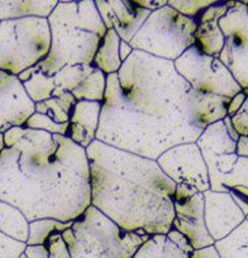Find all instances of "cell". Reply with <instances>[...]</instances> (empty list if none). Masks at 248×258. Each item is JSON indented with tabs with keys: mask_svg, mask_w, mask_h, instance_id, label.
<instances>
[{
	"mask_svg": "<svg viewBox=\"0 0 248 258\" xmlns=\"http://www.w3.org/2000/svg\"><path fill=\"white\" fill-rule=\"evenodd\" d=\"M192 93L173 62L133 51L106 76L96 141L153 161L171 147L197 142L205 126Z\"/></svg>",
	"mask_w": 248,
	"mask_h": 258,
	"instance_id": "1",
	"label": "cell"
},
{
	"mask_svg": "<svg viewBox=\"0 0 248 258\" xmlns=\"http://www.w3.org/2000/svg\"><path fill=\"white\" fill-rule=\"evenodd\" d=\"M0 202L18 208L28 222L76 220L91 205L86 150L68 137L26 128L14 147L0 152Z\"/></svg>",
	"mask_w": 248,
	"mask_h": 258,
	"instance_id": "2",
	"label": "cell"
},
{
	"mask_svg": "<svg viewBox=\"0 0 248 258\" xmlns=\"http://www.w3.org/2000/svg\"><path fill=\"white\" fill-rule=\"evenodd\" d=\"M91 205L127 232L166 234L176 185L157 162L99 141L86 148Z\"/></svg>",
	"mask_w": 248,
	"mask_h": 258,
	"instance_id": "3",
	"label": "cell"
},
{
	"mask_svg": "<svg viewBox=\"0 0 248 258\" xmlns=\"http://www.w3.org/2000/svg\"><path fill=\"white\" fill-rule=\"evenodd\" d=\"M47 21L51 47L37 64L44 75L53 76L66 64H93L106 32L94 2H58Z\"/></svg>",
	"mask_w": 248,
	"mask_h": 258,
	"instance_id": "4",
	"label": "cell"
},
{
	"mask_svg": "<svg viewBox=\"0 0 248 258\" xmlns=\"http://www.w3.org/2000/svg\"><path fill=\"white\" fill-rule=\"evenodd\" d=\"M71 258H132L150 235L121 229L93 205L62 233Z\"/></svg>",
	"mask_w": 248,
	"mask_h": 258,
	"instance_id": "5",
	"label": "cell"
},
{
	"mask_svg": "<svg viewBox=\"0 0 248 258\" xmlns=\"http://www.w3.org/2000/svg\"><path fill=\"white\" fill-rule=\"evenodd\" d=\"M51 31L46 18L0 22V71L18 76L47 57Z\"/></svg>",
	"mask_w": 248,
	"mask_h": 258,
	"instance_id": "6",
	"label": "cell"
},
{
	"mask_svg": "<svg viewBox=\"0 0 248 258\" xmlns=\"http://www.w3.org/2000/svg\"><path fill=\"white\" fill-rule=\"evenodd\" d=\"M197 27L195 19L186 18L165 6L150 14L130 44L135 51L175 62L194 46Z\"/></svg>",
	"mask_w": 248,
	"mask_h": 258,
	"instance_id": "7",
	"label": "cell"
},
{
	"mask_svg": "<svg viewBox=\"0 0 248 258\" xmlns=\"http://www.w3.org/2000/svg\"><path fill=\"white\" fill-rule=\"evenodd\" d=\"M175 70L195 91L233 98L242 91L232 74L218 57L208 56L195 46L186 49L175 62Z\"/></svg>",
	"mask_w": 248,
	"mask_h": 258,
	"instance_id": "8",
	"label": "cell"
},
{
	"mask_svg": "<svg viewBox=\"0 0 248 258\" xmlns=\"http://www.w3.org/2000/svg\"><path fill=\"white\" fill-rule=\"evenodd\" d=\"M228 12L220 18L224 47L220 59L242 90L248 89V6L247 2H227Z\"/></svg>",
	"mask_w": 248,
	"mask_h": 258,
	"instance_id": "9",
	"label": "cell"
},
{
	"mask_svg": "<svg viewBox=\"0 0 248 258\" xmlns=\"http://www.w3.org/2000/svg\"><path fill=\"white\" fill-rule=\"evenodd\" d=\"M156 162L175 185L192 186L203 194L210 190L208 167L195 142L171 147Z\"/></svg>",
	"mask_w": 248,
	"mask_h": 258,
	"instance_id": "10",
	"label": "cell"
},
{
	"mask_svg": "<svg viewBox=\"0 0 248 258\" xmlns=\"http://www.w3.org/2000/svg\"><path fill=\"white\" fill-rule=\"evenodd\" d=\"M171 228L189 240L194 250L214 245L204 220V195L197 192L185 200L173 202V219Z\"/></svg>",
	"mask_w": 248,
	"mask_h": 258,
	"instance_id": "11",
	"label": "cell"
},
{
	"mask_svg": "<svg viewBox=\"0 0 248 258\" xmlns=\"http://www.w3.org/2000/svg\"><path fill=\"white\" fill-rule=\"evenodd\" d=\"M203 195L205 227L214 242L227 237L245 220L229 192L208 190Z\"/></svg>",
	"mask_w": 248,
	"mask_h": 258,
	"instance_id": "12",
	"label": "cell"
},
{
	"mask_svg": "<svg viewBox=\"0 0 248 258\" xmlns=\"http://www.w3.org/2000/svg\"><path fill=\"white\" fill-rule=\"evenodd\" d=\"M106 29H114L119 38L130 43L152 12L136 6L133 2H94Z\"/></svg>",
	"mask_w": 248,
	"mask_h": 258,
	"instance_id": "13",
	"label": "cell"
},
{
	"mask_svg": "<svg viewBox=\"0 0 248 258\" xmlns=\"http://www.w3.org/2000/svg\"><path fill=\"white\" fill-rule=\"evenodd\" d=\"M36 111V104L31 100L17 76L7 75L0 81V133L12 126H24Z\"/></svg>",
	"mask_w": 248,
	"mask_h": 258,
	"instance_id": "14",
	"label": "cell"
},
{
	"mask_svg": "<svg viewBox=\"0 0 248 258\" xmlns=\"http://www.w3.org/2000/svg\"><path fill=\"white\" fill-rule=\"evenodd\" d=\"M100 113L101 103L78 101L69 120L68 138L86 150L96 140Z\"/></svg>",
	"mask_w": 248,
	"mask_h": 258,
	"instance_id": "15",
	"label": "cell"
},
{
	"mask_svg": "<svg viewBox=\"0 0 248 258\" xmlns=\"http://www.w3.org/2000/svg\"><path fill=\"white\" fill-rule=\"evenodd\" d=\"M192 100L194 104L198 120L204 126H208L210 124L223 120L227 116V106L230 99L193 90Z\"/></svg>",
	"mask_w": 248,
	"mask_h": 258,
	"instance_id": "16",
	"label": "cell"
},
{
	"mask_svg": "<svg viewBox=\"0 0 248 258\" xmlns=\"http://www.w3.org/2000/svg\"><path fill=\"white\" fill-rule=\"evenodd\" d=\"M121 39L114 29H106L100 44H99L96 53L93 59V66L106 76L116 74L120 70L121 62L119 57V43Z\"/></svg>",
	"mask_w": 248,
	"mask_h": 258,
	"instance_id": "17",
	"label": "cell"
},
{
	"mask_svg": "<svg viewBox=\"0 0 248 258\" xmlns=\"http://www.w3.org/2000/svg\"><path fill=\"white\" fill-rule=\"evenodd\" d=\"M58 2H0V22L14 19L48 18Z\"/></svg>",
	"mask_w": 248,
	"mask_h": 258,
	"instance_id": "18",
	"label": "cell"
},
{
	"mask_svg": "<svg viewBox=\"0 0 248 258\" xmlns=\"http://www.w3.org/2000/svg\"><path fill=\"white\" fill-rule=\"evenodd\" d=\"M17 78L23 85L27 95L34 104L52 98V93L56 88L53 78L44 75L37 66L23 71Z\"/></svg>",
	"mask_w": 248,
	"mask_h": 258,
	"instance_id": "19",
	"label": "cell"
},
{
	"mask_svg": "<svg viewBox=\"0 0 248 258\" xmlns=\"http://www.w3.org/2000/svg\"><path fill=\"white\" fill-rule=\"evenodd\" d=\"M29 222L18 208L0 202V233L18 242L27 243Z\"/></svg>",
	"mask_w": 248,
	"mask_h": 258,
	"instance_id": "20",
	"label": "cell"
},
{
	"mask_svg": "<svg viewBox=\"0 0 248 258\" xmlns=\"http://www.w3.org/2000/svg\"><path fill=\"white\" fill-rule=\"evenodd\" d=\"M194 46L208 56L218 57L224 47V34L219 27V21L197 22Z\"/></svg>",
	"mask_w": 248,
	"mask_h": 258,
	"instance_id": "21",
	"label": "cell"
},
{
	"mask_svg": "<svg viewBox=\"0 0 248 258\" xmlns=\"http://www.w3.org/2000/svg\"><path fill=\"white\" fill-rule=\"evenodd\" d=\"M132 258H190V254L181 250L167 234H155L138 248Z\"/></svg>",
	"mask_w": 248,
	"mask_h": 258,
	"instance_id": "22",
	"label": "cell"
},
{
	"mask_svg": "<svg viewBox=\"0 0 248 258\" xmlns=\"http://www.w3.org/2000/svg\"><path fill=\"white\" fill-rule=\"evenodd\" d=\"M219 258H248V222L244 220L238 228L223 239L214 243Z\"/></svg>",
	"mask_w": 248,
	"mask_h": 258,
	"instance_id": "23",
	"label": "cell"
},
{
	"mask_svg": "<svg viewBox=\"0 0 248 258\" xmlns=\"http://www.w3.org/2000/svg\"><path fill=\"white\" fill-rule=\"evenodd\" d=\"M76 103L78 101L74 98L73 94L64 91L54 98L41 101V103H36V111L34 113L44 114L58 124H66L70 120V115L75 108Z\"/></svg>",
	"mask_w": 248,
	"mask_h": 258,
	"instance_id": "24",
	"label": "cell"
},
{
	"mask_svg": "<svg viewBox=\"0 0 248 258\" xmlns=\"http://www.w3.org/2000/svg\"><path fill=\"white\" fill-rule=\"evenodd\" d=\"M106 89V75L100 70L94 68L93 73L75 89L73 90L74 98L76 101H104Z\"/></svg>",
	"mask_w": 248,
	"mask_h": 258,
	"instance_id": "25",
	"label": "cell"
},
{
	"mask_svg": "<svg viewBox=\"0 0 248 258\" xmlns=\"http://www.w3.org/2000/svg\"><path fill=\"white\" fill-rule=\"evenodd\" d=\"M94 70L93 64H66L57 71L53 78L54 85L62 91L73 93Z\"/></svg>",
	"mask_w": 248,
	"mask_h": 258,
	"instance_id": "26",
	"label": "cell"
},
{
	"mask_svg": "<svg viewBox=\"0 0 248 258\" xmlns=\"http://www.w3.org/2000/svg\"><path fill=\"white\" fill-rule=\"evenodd\" d=\"M24 254L27 258H71L62 233H53L44 244L27 245Z\"/></svg>",
	"mask_w": 248,
	"mask_h": 258,
	"instance_id": "27",
	"label": "cell"
},
{
	"mask_svg": "<svg viewBox=\"0 0 248 258\" xmlns=\"http://www.w3.org/2000/svg\"><path fill=\"white\" fill-rule=\"evenodd\" d=\"M71 223H61L54 219H38L29 222L28 239L27 245H41L46 243V240L53 233H64L66 229L71 228Z\"/></svg>",
	"mask_w": 248,
	"mask_h": 258,
	"instance_id": "28",
	"label": "cell"
},
{
	"mask_svg": "<svg viewBox=\"0 0 248 258\" xmlns=\"http://www.w3.org/2000/svg\"><path fill=\"white\" fill-rule=\"evenodd\" d=\"M24 126H26L27 129L42 131V132H47L49 133V135H53V136L68 137L69 123L58 124L54 120H52L49 116L44 115V114L33 113L31 115V118L26 121Z\"/></svg>",
	"mask_w": 248,
	"mask_h": 258,
	"instance_id": "29",
	"label": "cell"
},
{
	"mask_svg": "<svg viewBox=\"0 0 248 258\" xmlns=\"http://www.w3.org/2000/svg\"><path fill=\"white\" fill-rule=\"evenodd\" d=\"M248 188V157H238L233 170L222 178V187L225 192L233 187Z\"/></svg>",
	"mask_w": 248,
	"mask_h": 258,
	"instance_id": "30",
	"label": "cell"
},
{
	"mask_svg": "<svg viewBox=\"0 0 248 258\" xmlns=\"http://www.w3.org/2000/svg\"><path fill=\"white\" fill-rule=\"evenodd\" d=\"M214 0H198V2H176V0H168L167 6L175 9L177 13L186 18L197 19L199 14L210 6H213Z\"/></svg>",
	"mask_w": 248,
	"mask_h": 258,
	"instance_id": "31",
	"label": "cell"
},
{
	"mask_svg": "<svg viewBox=\"0 0 248 258\" xmlns=\"http://www.w3.org/2000/svg\"><path fill=\"white\" fill-rule=\"evenodd\" d=\"M26 247V243L14 240L0 233V258H19Z\"/></svg>",
	"mask_w": 248,
	"mask_h": 258,
	"instance_id": "32",
	"label": "cell"
},
{
	"mask_svg": "<svg viewBox=\"0 0 248 258\" xmlns=\"http://www.w3.org/2000/svg\"><path fill=\"white\" fill-rule=\"evenodd\" d=\"M230 123L239 137L248 136V96L239 110L234 115L230 116Z\"/></svg>",
	"mask_w": 248,
	"mask_h": 258,
	"instance_id": "33",
	"label": "cell"
},
{
	"mask_svg": "<svg viewBox=\"0 0 248 258\" xmlns=\"http://www.w3.org/2000/svg\"><path fill=\"white\" fill-rule=\"evenodd\" d=\"M228 192L230 194V197L233 198L242 214L244 215V219L248 222V188L238 186V187L230 188Z\"/></svg>",
	"mask_w": 248,
	"mask_h": 258,
	"instance_id": "34",
	"label": "cell"
},
{
	"mask_svg": "<svg viewBox=\"0 0 248 258\" xmlns=\"http://www.w3.org/2000/svg\"><path fill=\"white\" fill-rule=\"evenodd\" d=\"M24 133H26V128L24 126H12L7 132L3 133V141L6 148L14 147L19 141L23 138Z\"/></svg>",
	"mask_w": 248,
	"mask_h": 258,
	"instance_id": "35",
	"label": "cell"
},
{
	"mask_svg": "<svg viewBox=\"0 0 248 258\" xmlns=\"http://www.w3.org/2000/svg\"><path fill=\"white\" fill-rule=\"evenodd\" d=\"M166 234H167V237L170 238V239L172 240V242L175 243V244L177 245L181 250H183L185 253H188V254L192 255V253L194 252V248L192 247V244L189 243V240L186 239V238L183 237L181 233H178L177 230H175L171 228V229L168 230Z\"/></svg>",
	"mask_w": 248,
	"mask_h": 258,
	"instance_id": "36",
	"label": "cell"
},
{
	"mask_svg": "<svg viewBox=\"0 0 248 258\" xmlns=\"http://www.w3.org/2000/svg\"><path fill=\"white\" fill-rule=\"evenodd\" d=\"M245 98H247V96H245V94L243 93V91H240V93H238L237 95L230 98L229 103H228V106H227V116H229L230 118V116L234 115V114L239 110L240 106L243 105Z\"/></svg>",
	"mask_w": 248,
	"mask_h": 258,
	"instance_id": "37",
	"label": "cell"
},
{
	"mask_svg": "<svg viewBox=\"0 0 248 258\" xmlns=\"http://www.w3.org/2000/svg\"><path fill=\"white\" fill-rule=\"evenodd\" d=\"M199 191L195 187L188 185H176L175 188V197H173V202H178V200H185L188 198L193 197Z\"/></svg>",
	"mask_w": 248,
	"mask_h": 258,
	"instance_id": "38",
	"label": "cell"
},
{
	"mask_svg": "<svg viewBox=\"0 0 248 258\" xmlns=\"http://www.w3.org/2000/svg\"><path fill=\"white\" fill-rule=\"evenodd\" d=\"M133 3L136 4L140 8L146 9V11L155 12L157 9L162 8V7L167 6V2L166 0H135Z\"/></svg>",
	"mask_w": 248,
	"mask_h": 258,
	"instance_id": "39",
	"label": "cell"
},
{
	"mask_svg": "<svg viewBox=\"0 0 248 258\" xmlns=\"http://www.w3.org/2000/svg\"><path fill=\"white\" fill-rule=\"evenodd\" d=\"M190 258H219V255H218V252L214 248V245H212V247L194 250L192 255H190Z\"/></svg>",
	"mask_w": 248,
	"mask_h": 258,
	"instance_id": "40",
	"label": "cell"
},
{
	"mask_svg": "<svg viewBox=\"0 0 248 258\" xmlns=\"http://www.w3.org/2000/svg\"><path fill=\"white\" fill-rule=\"evenodd\" d=\"M133 51L135 49L132 48V46L130 43L120 41V43H119V57H120L121 62L127 61L128 57L133 53Z\"/></svg>",
	"mask_w": 248,
	"mask_h": 258,
	"instance_id": "41",
	"label": "cell"
},
{
	"mask_svg": "<svg viewBox=\"0 0 248 258\" xmlns=\"http://www.w3.org/2000/svg\"><path fill=\"white\" fill-rule=\"evenodd\" d=\"M237 155L240 157H248V136L239 137V140H238Z\"/></svg>",
	"mask_w": 248,
	"mask_h": 258,
	"instance_id": "42",
	"label": "cell"
},
{
	"mask_svg": "<svg viewBox=\"0 0 248 258\" xmlns=\"http://www.w3.org/2000/svg\"><path fill=\"white\" fill-rule=\"evenodd\" d=\"M223 123H224L225 129H227V132H228V135L230 136V138H232V140H234L235 142H238V140H239V136L237 135V132H235L234 128H233L232 123H230L229 116H225V118L223 119Z\"/></svg>",
	"mask_w": 248,
	"mask_h": 258,
	"instance_id": "43",
	"label": "cell"
},
{
	"mask_svg": "<svg viewBox=\"0 0 248 258\" xmlns=\"http://www.w3.org/2000/svg\"><path fill=\"white\" fill-rule=\"evenodd\" d=\"M6 148V146H4V141H3V135L0 133V152Z\"/></svg>",
	"mask_w": 248,
	"mask_h": 258,
	"instance_id": "44",
	"label": "cell"
},
{
	"mask_svg": "<svg viewBox=\"0 0 248 258\" xmlns=\"http://www.w3.org/2000/svg\"><path fill=\"white\" fill-rule=\"evenodd\" d=\"M8 75V74H6V73H3V71H0V81L3 80L4 78H6V76Z\"/></svg>",
	"mask_w": 248,
	"mask_h": 258,
	"instance_id": "45",
	"label": "cell"
},
{
	"mask_svg": "<svg viewBox=\"0 0 248 258\" xmlns=\"http://www.w3.org/2000/svg\"><path fill=\"white\" fill-rule=\"evenodd\" d=\"M19 258H27V255H26V254H24V253H22V254H21V255H19Z\"/></svg>",
	"mask_w": 248,
	"mask_h": 258,
	"instance_id": "46",
	"label": "cell"
},
{
	"mask_svg": "<svg viewBox=\"0 0 248 258\" xmlns=\"http://www.w3.org/2000/svg\"><path fill=\"white\" fill-rule=\"evenodd\" d=\"M247 6H248V2H247Z\"/></svg>",
	"mask_w": 248,
	"mask_h": 258,
	"instance_id": "47",
	"label": "cell"
}]
</instances>
